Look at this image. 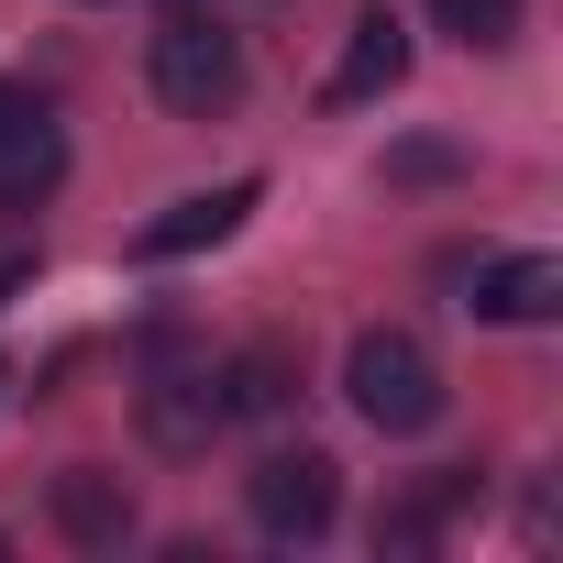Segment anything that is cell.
I'll return each instance as SVG.
<instances>
[{"label": "cell", "mask_w": 563, "mask_h": 563, "mask_svg": "<svg viewBox=\"0 0 563 563\" xmlns=\"http://www.w3.org/2000/svg\"><path fill=\"white\" fill-rule=\"evenodd\" d=\"M343 398H354L365 431L409 442V431L442 420V365H431L420 332H354V354H343Z\"/></svg>", "instance_id": "1"}, {"label": "cell", "mask_w": 563, "mask_h": 563, "mask_svg": "<svg viewBox=\"0 0 563 563\" xmlns=\"http://www.w3.org/2000/svg\"><path fill=\"white\" fill-rule=\"evenodd\" d=\"M144 89H155L177 122H221V111L243 100V45L188 0V12H166V34L144 45Z\"/></svg>", "instance_id": "2"}, {"label": "cell", "mask_w": 563, "mask_h": 563, "mask_svg": "<svg viewBox=\"0 0 563 563\" xmlns=\"http://www.w3.org/2000/svg\"><path fill=\"white\" fill-rule=\"evenodd\" d=\"M243 508H254V530L265 541H321L332 519H343V464L332 453H265L254 475H243Z\"/></svg>", "instance_id": "3"}, {"label": "cell", "mask_w": 563, "mask_h": 563, "mask_svg": "<svg viewBox=\"0 0 563 563\" xmlns=\"http://www.w3.org/2000/svg\"><path fill=\"white\" fill-rule=\"evenodd\" d=\"M475 497H486V475H475V464H431L420 486H398V497L376 508V552H387V563H431Z\"/></svg>", "instance_id": "4"}, {"label": "cell", "mask_w": 563, "mask_h": 563, "mask_svg": "<svg viewBox=\"0 0 563 563\" xmlns=\"http://www.w3.org/2000/svg\"><path fill=\"white\" fill-rule=\"evenodd\" d=\"M453 276H464V310L475 321H552L563 310V265L552 254H486V265L453 254Z\"/></svg>", "instance_id": "5"}, {"label": "cell", "mask_w": 563, "mask_h": 563, "mask_svg": "<svg viewBox=\"0 0 563 563\" xmlns=\"http://www.w3.org/2000/svg\"><path fill=\"white\" fill-rule=\"evenodd\" d=\"M254 199H265V188H254V177H232V188H199V199L155 210V221L133 232V265H177V254H199V243H232Z\"/></svg>", "instance_id": "6"}, {"label": "cell", "mask_w": 563, "mask_h": 563, "mask_svg": "<svg viewBox=\"0 0 563 563\" xmlns=\"http://www.w3.org/2000/svg\"><path fill=\"white\" fill-rule=\"evenodd\" d=\"M210 431H232L221 420V387L188 376V365H155L144 376V442L155 453H210Z\"/></svg>", "instance_id": "7"}, {"label": "cell", "mask_w": 563, "mask_h": 563, "mask_svg": "<svg viewBox=\"0 0 563 563\" xmlns=\"http://www.w3.org/2000/svg\"><path fill=\"white\" fill-rule=\"evenodd\" d=\"M45 508H56V530H67L78 552H122V541H133V486H122L111 464H67Z\"/></svg>", "instance_id": "8"}, {"label": "cell", "mask_w": 563, "mask_h": 563, "mask_svg": "<svg viewBox=\"0 0 563 563\" xmlns=\"http://www.w3.org/2000/svg\"><path fill=\"white\" fill-rule=\"evenodd\" d=\"M398 78H409V23L376 0V12L354 23V45H343V67H332V89H321V100H332V111H354V100H376V89H398Z\"/></svg>", "instance_id": "9"}, {"label": "cell", "mask_w": 563, "mask_h": 563, "mask_svg": "<svg viewBox=\"0 0 563 563\" xmlns=\"http://www.w3.org/2000/svg\"><path fill=\"white\" fill-rule=\"evenodd\" d=\"M210 387H221V420H276L299 398V365H288V343H243Z\"/></svg>", "instance_id": "10"}, {"label": "cell", "mask_w": 563, "mask_h": 563, "mask_svg": "<svg viewBox=\"0 0 563 563\" xmlns=\"http://www.w3.org/2000/svg\"><path fill=\"white\" fill-rule=\"evenodd\" d=\"M56 177H67V144H56V133L12 144V155H0V221H23V210H34V199H45Z\"/></svg>", "instance_id": "11"}, {"label": "cell", "mask_w": 563, "mask_h": 563, "mask_svg": "<svg viewBox=\"0 0 563 563\" xmlns=\"http://www.w3.org/2000/svg\"><path fill=\"white\" fill-rule=\"evenodd\" d=\"M431 23H442L453 45H475V56H497V45L519 34V0H431Z\"/></svg>", "instance_id": "12"}, {"label": "cell", "mask_w": 563, "mask_h": 563, "mask_svg": "<svg viewBox=\"0 0 563 563\" xmlns=\"http://www.w3.org/2000/svg\"><path fill=\"white\" fill-rule=\"evenodd\" d=\"M387 177H398V188H453V177H464V144L409 133V144H387Z\"/></svg>", "instance_id": "13"}, {"label": "cell", "mask_w": 563, "mask_h": 563, "mask_svg": "<svg viewBox=\"0 0 563 563\" xmlns=\"http://www.w3.org/2000/svg\"><path fill=\"white\" fill-rule=\"evenodd\" d=\"M45 133V100L23 89V78H0V155H12V144H34Z\"/></svg>", "instance_id": "14"}, {"label": "cell", "mask_w": 563, "mask_h": 563, "mask_svg": "<svg viewBox=\"0 0 563 563\" xmlns=\"http://www.w3.org/2000/svg\"><path fill=\"white\" fill-rule=\"evenodd\" d=\"M23 276H34V265H23V254H12V265H0V299H12V288H23Z\"/></svg>", "instance_id": "15"}, {"label": "cell", "mask_w": 563, "mask_h": 563, "mask_svg": "<svg viewBox=\"0 0 563 563\" xmlns=\"http://www.w3.org/2000/svg\"><path fill=\"white\" fill-rule=\"evenodd\" d=\"M177 12H188V0H177Z\"/></svg>", "instance_id": "16"}]
</instances>
